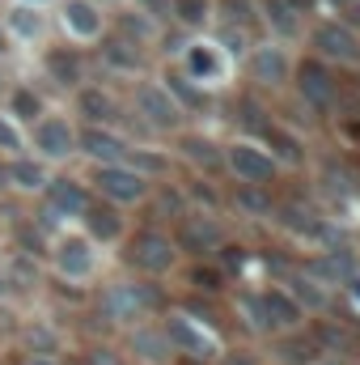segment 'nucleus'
<instances>
[{"label":"nucleus","mask_w":360,"mask_h":365,"mask_svg":"<svg viewBox=\"0 0 360 365\" xmlns=\"http://www.w3.org/2000/svg\"><path fill=\"white\" fill-rule=\"evenodd\" d=\"M47 182H51V166H43L38 158H13L9 162V191H17V195H38V191H47Z\"/></svg>","instance_id":"nucleus-21"},{"label":"nucleus","mask_w":360,"mask_h":365,"mask_svg":"<svg viewBox=\"0 0 360 365\" xmlns=\"http://www.w3.org/2000/svg\"><path fill=\"white\" fill-rule=\"evenodd\" d=\"M132 9H140L144 17H153L157 26L170 21V0H132Z\"/></svg>","instance_id":"nucleus-32"},{"label":"nucleus","mask_w":360,"mask_h":365,"mask_svg":"<svg viewBox=\"0 0 360 365\" xmlns=\"http://www.w3.org/2000/svg\"><path fill=\"white\" fill-rule=\"evenodd\" d=\"M162 331H166V340H170V353H186V357H199V361L221 357V340H216V331H208L199 319H191V314H182V310L166 314Z\"/></svg>","instance_id":"nucleus-10"},{"label":"nucleus","mask_w":360,"mask_h":365,"mask_svg":"<svg viewBox=\"0 0 360 365\" xmlns=\"http://www.w3.org/2000/svg\"><path fill=\"white\" fill-rule=\"evenodd\" d=\"M51 272L64 284H85L97 272V247L81 230H68V234L51 238Z\"/></svg>","instance_id":"nucleus-4"},{"label":"nucleus","mask_w":360,"mask_h":365,"mask_svg":"<svg viewBox=\"0 0 360 365\" xmlns=\"http://www.w3.org/2000/svg\"><path fill=\"white\" fill-rule=\"evenodd\" d=\"M43 64H47V77H51L55 86H64V90H81L85 68H81V56H77L73 47H51Z\"/></svg>","instance_id":"nucleus-26"},{"label":"nucleus","mask_w":360,"mask_h":365,"mask_svg":"<svg viewBox=\"0 0 360 365\" xmlns=\"http://www.w3.org/2000/svg\"><path fill=\"white\" fill-rule=\"evenodd\" d=\"M292 77H297V93H301L305 106H314V110H331V102H335V81H331L327 64L309 60V64L292 68Z\"/></svg>","instance_id":"nucleus-16"},{"label":"nucleus","mask_w":360,"mask_h":365,"mask_svg":"<svg viewBox=\"0 0 360 365\" xmlns=\"http://www.w3.org/2000/svg\"><path fill=\"white\" fill-rule=\"evenodd\" d=\"M90 365H119V361L110 357V349H93V353H90Z\"/></svg>","instance_id":"nucleus-34"},{"label":"nucleus","mask_w":360,"mask_h":365,"mask_svg":"<svg viewBox=\"0 0 360 365\" xmlns=\"http://www.w3.org/2000/svg\"><path fill=\"white\" fill-rule=\"evenodd\" d=\"M43 204H51V208H55L60 217H68V221H81L85 208H90V191H85L81 179L60 175V179L47 182V200H43Z\"/></svg>","instance_id":"nucleus-18"},{"label":"nucleus","mask_w":360,"mask_h":365,"mask_svg":"<svg viewBox=\"0 0 360 365\" xmlns=\"http://www.w3.org/2000/svg\"><path fill=\"white\" fill-rule=\"evenodd\" d=\"M127 349H132V357L140 365H166L174 353H170V340H166V331L162 327H153V323H140V327H132V336H127Z\"/></svg>","instance_id":"nucleus-20"},{"label":"nucleus","mask_w":360,"mask_h":365,"mask_svg":"<svg viewBox=\"0 0 360 365\" xmlns=\"http://www.w3.org/2000/svg\"><path fill=\"white\" fill-rule=\"evenodd\" d=\"M77 110L85 119V128H119V102L115 93H106L102 86H81L77 90Z\"/></svg>","instance_id":"nucleus-17"},{"label":"nucleus","mask_w":360,"mask_h":365,"mask_svg":"<svg viewBox=\"0 0 360 365\" xmlns=\"http://www.w3.org/2000/svg\"><path fill=\"white\" fill-rule=\"evenodd\" d=\"M60 26L68 43H97L106 34V13L97 0H64L60 4Z\"/></svg>","instance_id":"nucleus-13"},{"label":"nucleus","mask_w":360,"mask_h":365,"mask_svg":"<svg viewBox=\"0 0 360 365\" xmlns=\"http://www.w3.org/2000/svg\"><path fill=\"white\" fill-rule=\"evenodd\" d=\"M0 153H4L9 162L30 153V145H26V128H21L9 110H0Z\"/></svg>","instance_id":"nucleus-30"},{"label":"nucleus","mask_w":360,"mask_h":365,"mask_svg":"<svg viewBox=\"0 0 360 365\" xmlns=\"http://www.w3.org/2000/svg\"><path fill=\"white\" fill-rule=\"evenodd\" d=\"M216 13V0H170V17L186 30H203Z\"/></svg>","instance_id":"nucleus-29"},{"label":"nucleus","mask_w":360,"mask_h":365,"mask_svg":"<svg viewBox=\"0 0 360 365\" xmlns=\"http://www.w3.org/2000/svg\"><path fill=\"white\" fill-rule=\"evenodd\" d=\"M344 293L352 297V306H356V310H360V272H352V276H348V280H344Z\"/></svg>","instance_id":"nucleus-33"},{"label":"nucleus","mask_w":360,"mask_h":365,"mask_svg":"<svg viewBox=\"0 0 360 365\" xmlns=\"http://www.w3.org/2000/svg\"><path fill=\"white\" fill-rule=\"evenodd\" d=\"M26 365H64L60 357H26Z\"/></svg>","instance_id":"nucleus-35"},{"label":"nucleus","mask_w":360,"mask_h":365,"mask_svg":"<svg viewBox=\"0 0 360 365\" xmlns=\"http://www.w3.org/2000/svg\"><path fill=\"white\" fill-rule=\"evenodd\" d=\"M132 106H136L140 123L153 128V132H182V123H186L182 106L170 98V90L162 81H140L136 93H132Z\"/></svg>","instance_id":"nucleus-8"},{"label":"nucleus","mask_w":360,"mask_h":365,"mask_svg":"<svg viewBox=\"0 0 360 365\" xmlns=\"http://www.w3.org/2000/svg\"><path fill=\"white\" fill-rule=\"evenodd\" d=\"M9 293H13V289H9V276H4V268H0V302H4Z\"/></svg>","instance_id":"nucleus-36"},{"label":"nucleus","mask_w":360,"mask_h":365,"mask_svg":"<svg viewBox=\"0 0 360 365\" xmlns=\"http://www.w3.org/2000/svg\"><path fill=\"white\" fill-rule=\"evenodd\" d=\"M305 43L314 51L318 64H339V68H356L360 64V30L344 17H322L305 30Z\"/></svg>","instance_id":"nucleus-1"},{"label":"nucleus","mask_w":360,"mask_h":365,"mask_svg":"<svg viewBox=\"0 0 360 365\" xmlns=\"http://www.w3.org/2000/svg\"><path fill=\"white\" fill-rule=\"evenodd\" d=\"M102 64L110 68V73H119V77H140L144 73V51L136 47V43H127V38H106L102 43Z\"/></svg>","instance_id":"nucleus-23"},{"label":"nucleus","mask_w":360,"mask_h":365,"mask_svg":"<svg viewBox=\"0 0 360 365\" xmlns=\"http://www.w3.org/2000/svg\"><path fill=\"white\" fill-rule=\"evenodd\" d=\"M4 51H9V38H4V30H0V56H4Z\"/></svg>","instance_id":"nucleus-38"},{"label":"nucleus","mask_w":360,"mask_h":365,"mask_svg":"<svg viewBox=\"0 0 360 365\" xmlns=\"http://www.w3.org/2000/svg\"><path fill=\"white\" fill-rule=\"evenodd\" d=\"M182 242L191 251H216L225 242V230L212 212H186L182 217Z\"/></svg>","instance_id":"nucleus-22"},{"label":"nucleus","mask_w":360,"mask_h":365,"mask_svg":"<svg viewBox=\"0 0 360 365\" xmlns=\"http://www.w3.org/2000/svg\"><path fill=\"white\" fill-rule=\"evenodd\" d=\"M221 153H225V170L242 182V187H268L275 179V170H280L275 158L263 149V140H250V136H238Z\"/></svg>","instance_id":"nucleus-6"},{"label":"nucleus","mask_w":360,"mask_h":365,"mask_svg":"<svg viewBox=\"0 0 360 365\" xmlns=\"http://www.w3.org/2000/svg\"><path fill=\"white\" fill-rule=\"evenodd\" d=\"M9 115H13L21 128H26V123L34 128V123L47 115V102H43V93L34 90V86H13V90H9Z\"/></svg>","instance_id":"nucleus-27"},{"label":"nucleus","mask_w":360,"mask_h":365,"mask_svg":"<svg viewBox=\"0 0 360 365\" xmlns=\"http://www.w3.org/2000/svg\"><path fill=\"white\" fill-rule=\"evenodd\" d=\"M93 191L102 195V204H110V208H132V204H144L149 200V191H153V179H144L140 170H132L127 162L123 166H102V170H93Z\"/></svg>","instance_id":"nucleus-7"},{"label":"nucleus","mask_w":360,"mask_h":365,"mask_svg":"<svg viewBox=\"0 0 360 365\" xmlns=\"http://www.w3.org/2000/svg\"><path fill=\"white\" fill-rule=\"evenodd\" d=\"M182 158L186 162H195V166H203V170H221L225 166V153H221V145L216 140H208V136H182Z\"/></svg>","instance_id":"nucleus-28"},{"label":"nucleus","mask_w":360,"mask_h":365,"mask_svg":"<svg viewBox=\"0 0 360 365\" xmlns=\"http://www.w3.org/2000/svg\"><path fill=\"white\" fill-rule=\"evenodd\" d=\"M26 353L30 357H60V336L47 327V323H34L26 331Z\"/></svg>","instance_id":"nucleus-31"},{"label":"nucleus","mask_w":360,"mask_h":365,"mask_svg":"<svg viewBox=\"0 0 360 365\" xmlns=\"http://www.w3.org/2000/svg\"><path fill=\"white\" fill-rule=\"evenodd\" d=\"M179 64H182V77L199 90H221L229 86L233 77V60L216 47V38H191L186 47H179Z\"/></svg>","instance_id":"nucleus-2"},{"label":"nucleus","mask_w":360,"mask_h":365,"mask_svg":"<svg viewBox=\"0 0 360 365\" xmlns=\"http://www.w3.org/2000/svg\"><path fill=\"white\" fill-rule=\"evenodd\" d=\"M0 30H4V38H9V47H38L51 26H47V13H38V9H30V4H13V9L0 17Z\"/></svg>","instance_id":"nucleus-15"},{"label":"nucleus","mask_w":360,"mask_h":365,"mask_svg":"<svg viewBox=\"0 0 360 365\" xmlns=\"http://www.w3.org/2000/svg\"><path fill=\"white\" fill-rule=\"evenodd\" d=\"M77 123L68 115H43L30 132H26V145H30V158H38L43 166H60L68 158H77Z\"/></svg>","instance_id":"nucleus-3"},{"label":"nucleus","mask_w":360,"mask_h":365,"mask_svg":"<svg viewBox=\"0 0 360 365\" xmlns=\"http://www.w3.org/2000/svg\"><path fill=\"white\" fill-rule=\"evenodd\" d=\"M242 68H246V77L255 81V86H263V90H280V86H288L292 81V56H288V47H280V43H250V51L242 56Z\"/></svg>","instance_id":"nucleus-9"},{"label":"nucleus","mask_w":360,"mask_h":365,"mask_svg":"<svg viewBox=\"0 0 360 365\" xmlns=\"http://www.w3.org/2000/svg\"><path fill=\"white\" fill-rule=\"evenodd\" d=\"M13 4H30V9H43V4H51V0H13Z\"/></svg>","instance_id":"nucleus-37"},{"label":"nucleus","mask_w":360,"mask_h":365,"mask_svg":"<svg viewBox=\"0 0 360 365\" xmlns=\"http://www.w3.org/2000/svg\"><path fill=\"white\" fill-rule=\"evenodd\" d=\"M153 302H157V297L149 293V284H136V280H115V284H106L102 297H97L102 314H106L115 327H140L144 314L153 310Z\"/></svg>","instance_id":"nucleus-5"},{"label":"nucleus","mask_w":360,"mask_h":365,"mask_svg":"<svg viewBox=\"0 0 360 365\" xmlns=\"http://www.w3.org/2000/svg\"><path fill=\"white\" fill-rule=\"evenodd\" d=\"M127 259H132L140 272L166 276V272H174V264H179V247H174V238H166L162 230H144V234L132 238Z\"/></svg>","instance_id":"nucleus-11"},{"label":"nucleus","mask_w":360,"mask_h":365,"mask_svg":"<svg viewBox=\"0 0 360 365\" xmlns=\"http://www.w3.org/2000/svg\"><path fill=\"white\" fill-rule=\"evenodd\" d=\"M77 153L90 158L93 166L102 170V166H123L132 145L119 136V128H81L77 132Z\"/></svg>","instance_id":"nucleus-12"},{"label":"nucleus","mask_w":360,"mask_h":365,"mask_svg":"<svg viewBox=\"0 0 360 365\" xmlns=\"http://www.w3.org/2000/svg\"><path fill=\"white\" fill-rule=\"evenodd\" d=\"M284 293L301 306V314H318V310H327V302H331V289L322 284V280H314L309 272H297L288 276V284H284Z\"/></svg>","instance_id":"nucleus-24"},{"label":"nucleus","mask_w":360,"mask_h":365,"mask_svg":"<svg viewBox=\"0 0 360 365\" xmlns=\"http://www.w3.org/2000/svg\"><path fill=\"white\" fill-rule=\"evenodd\" d=\"M115 34H119V38H127V43H136V47L144 51L149 43H157L162 26H157L153 17H144L140 9H119V13H115Z\"/></svg>","instance_id":"nucleus-25"},{"label":"nucleus","mask_w":360,"mask_h":365,"mask_svg":"<svg viewBox=\"0 0 360 365\" xmlns=\"http://www.w3.org/2000/svg\"><path fill=\"white\" fill-rule=\"evenodd\" d=\"M123 230H127V225H123V212L110 208V204H90L85 217H81V234L90 238L93 247H110V242H119Z\"/></svg>","instance_id":"nucleus-19"},{"label":"nucleus","mask_w":360,"mask_h":365,"mask_svg":"<svg viewBox=\"0 0 360 365\" xmlns=\"http://www.w3.org/2000/svg\"><path fill=\"white\" fill-rule=\"evenodd\" d=\"M263 26L271 30V43H297L305 38V4L301 0H259Z\"/></svg>","instance_id":"nucleus-14"}]
</instances>
